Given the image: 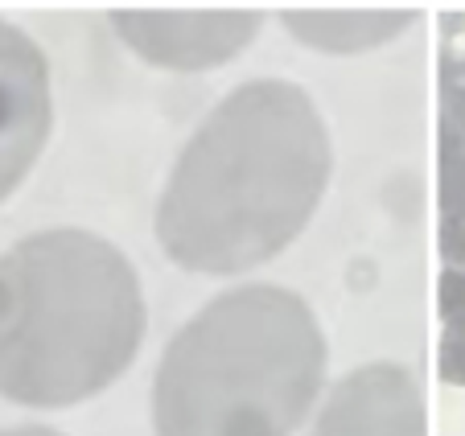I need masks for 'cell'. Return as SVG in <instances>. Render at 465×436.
Returning <instances> with one entry per match:
<instances>
[{
    "label": "cell",
    "instance_id": "1",
    "mask_svg": "<svg viewBox=\"0 0 465 436\" xmlns=\"http://www.w3.org/2000/svg\"><path fill=\"white\" fill-rule=\"evenodd\" d=\"M330 173L334 149L309 91L252 79L182 149L157 202V243L185 272L260 268L305 231Z\"/></svg>",
    "mask_w": 465,
    "mask_h": 436
},
{
    "label": "cell",
    "instance_id": "2",
    "mask_svg": "<svg viewBox=\"0 0 465 436\" xmlns=\"http://www.w3.org/2000/svg\"><path fill=\"white\" fill-rule=\"evenodd\" d=\"M144 342V292L115 243L42 231L0 255V395L71 408L112 387Z\"/></svg>",
    "mask_w": 465,
    "mask_h": 436
},
{
    "label": "cell",
    "instance_id": "3",
    "mask_svg": "<svg viewBox=\"0 0 465 436\" xmlns=\"http://www.w3.org/2000/svg\"><path fill=\"white\" fill-rule=\"evenodd\" d=\"M322 383L313 309L281 284H243L173 333L153 379V424L157 436H292Z\"/></svg>",
    "mask_w": 465,
    "mask_h": 436
},
{
    "label": "cell",
    "instance_id": "4",
    "mask_svg": "<svg viewBox=\"0 0 465 436\" xmlns=\"http://www.w3.org/2000/svg\"><path fill=\"white\" fill-rule=\"evenodd\" d=\"M115 34L165 70H211L231 62L260 29L255 9H115Z\"/></svg>",
    "mask_w": 465,
    "mask_h": 436
},
{
    "label": "cell",
    "instance_id": "5",
    "mask_svg": "<svg viewBox=\"0 0 465 436\" xmlns=\"http://www.w3.org/2000/svg\"><path fill=\"white\" fill-rule=\"evenodd\" d=\"M50 124V62L25 29L0 17V202L37 165Z\"/></svg>",
    "mask_w": 465,
    "mask_h": 436
},
{
    "label": "cell",
    "instance_id": "6",
    "mask_svg": "<svg viewBox=\"0 0 465 436\" xmlns=\"http://www.w3.org/2000/svg\"><path fill=\"white\" fill-rule=\"evenodd\" d=\"M309 436H424L420 387L395 362L359 367L334 387Z\"/></svg>",
    "mask_w": 465,
    "mask_h": 436
},
{
    "label": "cell",
    "instance_id": "7",
    "mask_svg": "<svg viewBox=\"0 0 465 436\" xmlns=\"http://www.w3.org/2000/svg\"><path fill=\"white\" fill-rule=\"evenodd\" d=\"M284 29L322 54H362L400 37L416 21L412 9H284Z\"/></svg>",
    "mask_w": 465,
    "mask_h": 436
},
{
    "label": "cell",
    "instance_id": "8",
    "mask_svg": "<svg viewBox=\"0 0 465 436\" xmlns=\"http://www.w3.org/2000/svg\"><path fill=\"white\" fill-rule=\"evenodd\" d=\"M440 157L465 161V54L440 62Z\"/></svg>",
    "mask_w": 465,
    "mask_h": 436
},
{
    "label": "cell",
    "instance_id": "9",
    "mask_svg": "<svg viewBox=\"0 0 465 436\" xmlns=\"http://www.w3.org/2000/svg\"><path fill=\"white\" fill-rule=\"evenodd\" d=\"M437 309L445 330H465V268H445L437 280Z\"/></svg>",
    "mask_w": 465,
    "mask_h": 436
},
{
    "label": "cell",
    "instance_id": "10",
    "mask_svg": "<svg viewBox=\"0 0 465 436\" xmlns=\"http://www.w3.org/2000/svg\"><path fill=\"white\" fill-rule=\"evenodd\" d=\"M440 379L453 387H465V330H445L440 333Z\"/></svg>",
    "mask_w": 465,
    "mask_h": 436
},
{
    "label": "cell",
    "instance_id": "11",
    "mask_svg": "<svg viewBox=\"0 0 465 436\" xmlns=\"http://www.w3.org/2000/svg\"><path fill=\"white\" fill-rule=\"evenodd\" d=\"M440 210L465 214V161L440 157Z\"/></svg>",
    "mask_w": 465,
    "mask_h": 436
},
{
    "label": "cell",
    "instance_id": "12",
    "mask_svg": "<svg viewBox=\"0 0 465 436\" xmlns=\"http://www.w3.org/2000/svg\"><path fill=\"white\" fill-rule=\"evenodd\" d=\"M440 255L449 268H465V214L440 218Z\"/></svg>",
    "mask_w": 465,
    "mask_h": 436
},
{
    "label": "cell",
    "instance_id": "13",
    "mask_svg": "<svg viewBox=\"0 0 465 436\" xmlns=\"http://www.w3.org/2000/svg\"><path fill=\"white\" fill-rule=\"evenodd\" d=\"M0 436H62V432H54V428H0Z\"/></svg>",
    "mask_w": 465,
    "mask_h": 436
}]
</instances>
